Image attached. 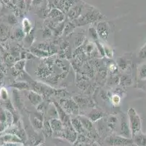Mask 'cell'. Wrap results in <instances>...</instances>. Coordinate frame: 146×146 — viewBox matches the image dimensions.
I'll list each match as a JSON object with an SVG mask.
<instances>
[{"label": "cell", "mask_w": 146, "mask_h": 146, "mask_svg": "<svg viewBox=\"0 0 146 146\" xmlns=\"http://www.w3.org/2000/svg\"><path fill=\"white\" fill-rule=\"evenodd\" d=\"M127 117L129 120L132 138L135 135L141 132L142 122L141 118L134 108H129L127 112Z\"/></svg>", "instance_id": "1"}, {"label": "cell", "mask_w": 146, "mask_h": 146, "mask_svg": "<svg viewBox=\"0 0 146 146\" xmlns=\"http://www.w3.org/2000/svg\"><path fill=\"white\" fill-rule=\"evenodd\" d=\"M106 143L109 146H129L133 144L132 139H129L120 135H111L107 137Z\"/></svg>", "instance_id": "2"}, {"label": "cell", "mask_w": 146, "mask_h": 146, "mask_svg": "<svg viewBox=\"0 0 146 146\" xmlns=\"http://www.w3.org/2000/svg\"><path fill=\"white\" fill-rule=\"evenodd\" d=\"M61 108L68 115H76L78 112V106L76 103L72 100H63L60 102Z\"/></svg>", "instance_id": "3"}, {"label": "cell", "mask_w": 146, "mask_h": 146, "mask_svg": "<svg viewBox=\"0 0 146 146\" xmlns=\"http://www.w3.org/2000/svg\"><path fill=\"white\" fill-rule=\"evenodd\" d=\"M63 126H64V128H63V130L62 132V134H61V136L63 137L64 138L68 140L69 142L74 143L76 138H77V133H76V131L74 129V127L71 125V121L66 125Z\"/></svg>", "instance_id": "4"}, {"label": "cell", "mask_w": 146, "mask_h": 146, "mask_svg": "<svg viewBox=\"0 0 146 146\" xmlns=\"http://www.w3.org/2000/svg\"><path fill=\"white\" fill-rule=\"evenodd\" d=\"M120 136L124 137L126 138L132 139V135H131V130H130L129 124L128 117H126L123 115L121 120L120 126Z\"/></svg>", "instance_id": "5"}, {"label": "cell", "mask_w": 146, "mask_h": 146, "mask_svg": "<svg viewBox=\"0 0 146 146\" xmlns=\"http://www.w3.org/2000/svg\"><path fill=\"white\" fill-rule=\"evenodd\" d=\"M100 15H101L99 13H94V11L87 12L84 15L80 16V18H79L78 21L80 22V25H82V24L83 25V24L92 22V21H95V20L99 19Z\"/></svg>", "instance_id": "6"}, {"label": "cell", "mask_w": 146, "mask_h": 146, "mask_svg": "<svg viewBox=\"0 0 146 146\" xmlns=\"http://www.w3.org/2000/svg\"><path fill=\"white\" fill-rule=\"evenodd\" d=\"M97 33L100 37L106 40L109 34V26L106 21H100L97 26Z\"/></svg>", "instance_id": "7"}, {"label": "cell", "mask_w": 146, "mask_h": 146, "mask_svg": "<svg viewBox=\"0 0 146 146\" xmlns=\"http://www.w3.org/2000/svg\"><path fill=\"white\" fill-rule=\"evenodd\" d=\"M54 105H55V108L57 110V112H58V118L61 120V122L63 123V126L66 125L68 123H70V118H69L68 115L65 112L64 110L61 108V106L58 103H57V102L54 101Z\"/></svg>", "instance_id": "8"}, {"label": "cell", "mask_w": 146, "mask_h": 146, "mask_svg": "<svg viewBox=\"0 0 146 146\" xmlns=\"http://www.w3.org/2000/svg\"><path fill=\"white\" fill-rule=\"evenodd\" d=\"M50 126L52 129L53 132H57V133L62 134V132L63 130V124L61 122V120L59 118H52L50 121Z\"/></svg>", "instance_id": "9"}, {"label": "cell", "mask_w": 146, "mask_h": 146, "mask_svg": "<svg viewBox=\"0 0 146 146\" xmlns=\"http://www.w3.org/2000/svg\"><path fill=\"white\" fill-rule=\"evenodd\" d=\"M0 141L7 144V143H21L22 140L16 135L8 134V135L3 136L2 137H0Z\"/></svg>", "instance_id": "10"}, {"label": "cell", "mask_w": 146, "mask_h": 146, "mask_svg": "<svg viewBox=\"0 0 146 146\" xmlns=\"http://www.w3.org/2000/svg\"><path fill=\"white\" fill-rule=\"evenodd\" d=\"M132 139L136 146H146V135L142 132L137 134Z\"/></svg>", "instance_id": "11"}, {"label": "cell", "mask_w": 146, "mask_h": 146, "mask_svg": "<svg viewBox=\"0 0 146 146\" xmlns=\"http://www.w3.org/2000/svg\"><path fill=\"white\" fill-rule=\"evenodd\" d=\"M27 97L29 101L31 102V103L34 106H37L42 102V96L37 93H36V92H33V91H31V92H29Z\"/></svg>", "instance_id": "12"}, {"label": "cell", "mask_w": 146, "mask_h": 146, "mask_svg": "<svg viewBox=\"0 0 146 146\" xmlns=\"http://www.w3.org/2000/svg\"><path fill=\"white\" fill-rule=\"evenodd\" d=\"M82 11V7L79 5L75 6L72 7L71 10H69L68 16L71 20H76L79 18L81 16V13Z\"/></svg>", "instance_id": "13"}, {"label": "cell", "mask_w": 146, "mask_h": 146, "mask_svg": "<svg viewBox=\"0 0 146 146\" xmlns=\"http://www.w3.org/2000/svg\"><path fill=\"white\" fill-rule=\"evenodd\" d=\"M103 116V113L100 110L98 109H94L90 112L88 118L91 120L92 122H96L97 120L102 118Z\"/></svg>", "instance_id": "14"}, {"label": "cell", "mask_w": 146, "mask_h": 146, "mask_svg": "<svg viewBox=\"0 0 146 146\" xmlns=\"http://www.w3.org/2000/svg\"><path fill=\"white\" fill-rule=\"evenodd\" d=\"M70 121H71V124L72 125V126L76 131V132H83L84 127L82 126V123H81L80 120L79 119V118H74L71 119Z\"/></svg>", "instance_id": "15"}, {"label": "cell", "mask_w": 146, "mask_h": 146, "mask_svg": "<svg viewBox=\"0 0 146 146\" xmlns=\"http://www.w3.org/2000/svg\"><path fill=\"white\" fill-rule=\"evenodd\" d=\"M79 119L80 120L84 128L87 129V130H91V129H92V128H93V126H92V122L88 118L82 116V117H79Z\"/></svg>", "instance_id": "16"}, {"label": "cell", "mask_w": 146, "mask_h": 146, "mask_svg": "<svg viewBox=\"0 0 146 146\" xmlns=\"http://www.w3.org/2000/svg\"><path fill=\"white\" fill-rule=\"evenodd\" d=\"M23 31L26 34H29V32L31 30V24L30 21L28 18H24L23 21Z\"/></svg>", "instance_id": "17"}, {"label": "cell", "mask_w": 146, "mask_h": 146, "mask_svg": "<svg viewBox=\"0 0 146 146\" xmlns=\"http://www.w3.org/2000/svg\"><path fill=\"white\" fill-rule=\"evenodd\" d=\"M138 77L140 80L146 79V64L141 65L138 69Z\"/></svg>", "instance_id": "18"}, {"label": "cell", "mask_w": 146, "mask_h": 146, "mask_svg": "<svg viewBox=\"0 0 146 146\" xmlns=\"http://www.w3.org/2000/svg\"><path fill=\"white\" fill-rule=\"evenodd\" d=\"M44 127V132L47 136H50L52 133V129L51 128V126H50V122L48 121H45L44 124H43Z\"/></svg>", "instance_id": "19"}, {"label": "cell", "mask_w": 146, "mask_h": 146, "mask_svg": "<svg viewBox=\"0 0 146 146\" xmlns=\"http://www.w3.org/2000/svg\"><path fill=\"white\" fill-rule=\"evenodd\" d=\"M117 63L119 67L121 69H123V70L127 69V66H128V63H127V61L123 58H119V59H118Z\"/></svg>", "instance_id": "20"}, {"label": "cell", "mask_w": 146, "mask_h": 146, "mask_svg": "<svg viewBox=\"0 0 146 146\" xmlns=\"http://www.w3.org/2000/svg\"><path fill=\"white\" fill-rule=\"evenodd\" d=\"M103 51H104V55H106L108 58H112L113 57V50L110 47L107 45H103Z\"/></svg>", "instance_id": "21"}, {"label": "cell", "mask_w": 146, "mask_h": 146, "mask_svg": "<svg viewBox=\"0 0 146 146\" xmlns=\"http://www.w3.org/2000/svg\"><path fill=\"white\" fill-rule=\"evenodd\" d=\"M8 93L7 91L6 90V88H2L0 90V97L4 101H6L7 100H8Z\"/></svg>", "instance_id": "22"}, {"label": "cell", "mask_w": 146, "mask_h": 146, "mask_svg": "<svg viewBox=\"0 0 146 146\" xmlns=\"http://www.w3.org/2000/svg\"><path fill=\"white\" fill-rule=\"evenodd\" d=\"M89 34H90V37H92L94 40H98V38L99 37L98 33H97V31L95 30L94 28H90V30H89Z\"/></svg>", "instance_id": "23"}, {"label": "cell", "mask_w": 146, "mask_h": 146, "mask_svg": "<svg viewBox=\"0 0 146 146\" xmlns=\"http://www.w3.org/2000/svg\"><path fill=\"white\" fill-rule=\"evenodd\" d=\"M111 101H112L113 104H114V105H116H116L119 104V103H120L121 97L119 96V95L115 94L112 96V98H111Z\"/></svg>", "instance_id": "24"}, {"label": "cell", "mask_w": 146, "mask_h": 146, "mask_svg": "<svg viewBox=\"0 0 146 146\" xmlns=\"http://www.w3.org/2000/svg\"><path fill=\"white\" fill-rule=\"evenodd\" d=\"M33 125L36 127L37 129H42L43 127V124L37 118H34V121L33 122Z\"/></svg>", "instance_id": "25"}, {"label": "cell", "mask_w": 146, "mask_h": 146, "mask_svg": "<svg viewBox=\"0 0 146 146\" xmlns=\"http://www.w3.org/2000/svg\"><path fill=\"white\" fill-rule=\"evenodd\" d=\"M15 36L17 39L19 38V40H21L23 37V32L21 29H17L15 32Z\"/></svg>", "instance_id": "26"}, {"label": "cell", "mask_w": 146, "mask_h": 146, "mask_svg": "<svg viewBox=\"0 0 146 146\" xmlns=\"http://www.w3.org/2000/svg\"><path fill=\"white\" fill-rule=\"evenodd\" d=\"M24 65H25V61H18V63L15 64V68H16L17 69L21 70V69H22L24 67Z\"/></svg>", "instance_id": "27"}, {"label": "cell", "mask_w": 146, "mask_h": 146, "mask_svg": "<svg viewBox=\"0 0 146 146\" xmlns=\"http://www.w3.org/2000/svg\"><path fill=\"white\" fill-rule=\"evenodd\" d=\"M122 79H123V84H124V85H129L132 83V80H131V79H130L129 77L124 76V77H122Z\"/></svg>", "instance_id": "28"}, {"label": "cell", "mask_w": 146, "mask_h": 146, "mask_svg": "<svg viewBox=\"0 0 146 146\" xmlns=\"http://www.w3.org/2000/svg\"><path fill=\"white\" fill-rule=\"evenodd\" d=\"M139 55H140V58H143V59L146 58V45H145V46L143 48V49L140 50Z\"/></svg>", "instance_id": "29"}, {"label": "cell", "mask_w": 146, "mask_h": 146, "mask_svg": "<svg viewBox=\"0 0 146 146\" xmlns=\"http://www.w3.org/2000/svg\"><path fill=\"white\" fill-rule=\"evenodd\" d=\"M8 21H9V23H10V24H13V25H14L15 24H16V23H17L16 19H15V18L13 15L9 16V17H8Z\"/></svg>", "instance_id": "30"}, {"label": "cell", "mask_w": 146, "mask_h": 146, "mask_svg": "<svg viewBox=\"0 0 146 146\" xmlns=\"http://www.w3.org/2000/svg\"><path fill=\"white\" fill-rule=\"evenodd\" d=\"M110 69H111V72H115V71H116V69H117V66H116V64H112L111 65H110Z\"/></svg>", "instance_id": "31"}, {"label": "cell", "mask_w": 146, "mask_h": 146, "mask_svg": "<svg viewBox=\"0 0 146 146\" xmlns=\"http://www.w3.org/2000/svg\"><path fill=\"white\" fill-rule=\"evenodd\" d=\"M92 146H100V145H98V143H94L93 145H92Z\"/></svg>", "instance_id": "32"}]
</instances>
